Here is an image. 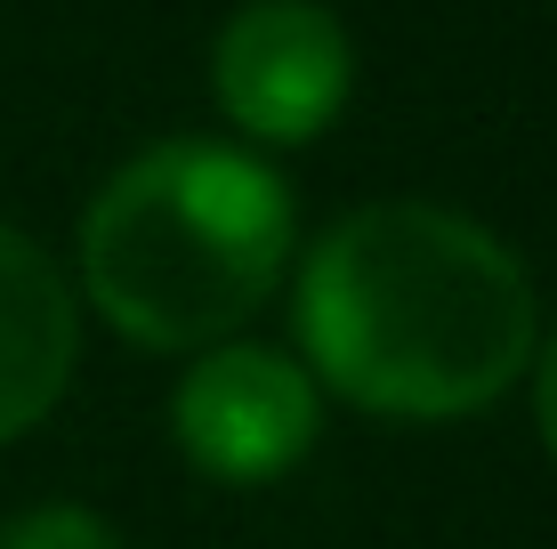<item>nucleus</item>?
<instances>
[{
  "mask_svg": "<svg viewBox=\"0 0 557 549\" xmlns=\"http://www.w3.org/2000/svg\"><path fill=\"white\" fill-rule=\"evenodd\" d=\"M533 421H542V445L557 461V332L533 348Z\"/></svg>",
  "mask_w": 557,
  "mask_h": 549,
  "instance_id": "obj_7",
  "label": "nucleus"
},
{
  "mask_svg": "<svg viewBox=\"0 0 557 549\" xmlns=\"http://www.w3.org/2000/svg\"><path fill=\"white\" fill-rule=\"evenodd\" d=\"M82 364V315L65 267L0 219V445L41 428Z\"/></svg>",
  "mask_w": 557,
  "mask_h": 549,
  "instance_id": "obj_5",
  "label": "nucleus"
},
{
  "mask_svg": "<svg viewBox=\"0 0 557 549\" xmlns=\"http://www.w3.org/2000/svg\"><path fill=\"white\" fill-rule=\"evenodd\" d=\"M356 49L323 0H243L210 41V98L251 146H307L339 122Z\"/></svg>",
  "mask_w": 557,
  "mask_h": 549,
  "instance_id": "obj_4",
  "label": "nucleus"
},
{
  "mask_svg": "<svg viewBox=\"0 0 557 549\" xmlns=\"http://www.w3.org/2000/svg\"><path fill=\"white\" fill-rule=\"evenodd\" d=\"M299 242L292 186L251 146L162 138L98 186L82 219V291L122 339L202 355L275 299Z\"/></svg>",
  "mask_w": 557,
  "mask_h": 549,
  "instance_id": "obj_2",
  "label": "nucleus"
},
{
  "mask_svg": "<svg viewBox=\"0 0 557 549\" xmlns=\"http://www.w3.org/2000/svg\"><path fill=\"white\" fill-rule=\"evenodd\" d=\"M0 549H129V541L82 501H33L0 525Z\"/></svg>",
  "mask_w": 557,
  "mask_h": 549,
  "instance_id": "obj_6",
  "label": "nucleus"
},
{
  "mask_svg": "<svg viewBox=\"0 0 557 549\" xmlns=\"http://www.w3.org/2000/svg\"><path fill=\"white\" fill-rule=\"evenodd\" d=\"M299 364L380 421H460L525 380L542 299L525 259L453 202H363L299 267Z\"/></svg>",
  "mask_w": 557,
  "mask_h": 549,
  "instance_id": "obj_1",
  "label": "nucleus"
},
{
  "mask_svg": "<svg viewBox=\"0 0 557 549\" xmlns=\"http://www.w3.org/2000/svg\"><path fill=\"white\" fill-rule=\"evenodd\" d=\"M323 428V388L307 380L299 355L259 348V339H219L186 364L170 396V437L186 469L219 485H275L315 452Z\"/></svg>",
  "mask_w": 557,
  "mask_h": 549,
  "instance_id": "obj_3",
  "label": "nucleus"
}]
</instances>
